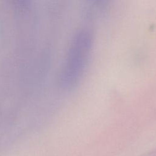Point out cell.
Listing matches in <instances>:
<instances>
[{
    "label": "cell",
    "mask_w": 156,
    "mask_h": 156,
    "mask_svg": "<svg viewBox=\"0 0 156 156\" xmlns=\"http://www.w3.org/2000/svg\"><path fill=\"white\" fill-rule=\"evenodd\" d=\"M93 39L87 29L77 30L71 40L61 73L60 83L68 90L75 88L83 77L92 54Z\"/></svg>",
    "instance_id": "cell-1"
}]
</instances>
